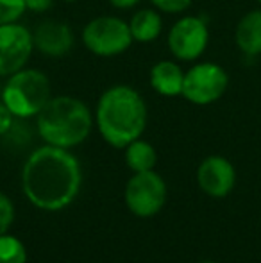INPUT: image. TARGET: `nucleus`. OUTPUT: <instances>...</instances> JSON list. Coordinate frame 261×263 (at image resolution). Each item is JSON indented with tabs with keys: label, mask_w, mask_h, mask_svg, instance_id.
I'll list each match as a JSON object with an SVG mask.
<instances>
[{
	"label": "nucleus",
	"mask_w": 261,
	"mask_h": 263,
	"mask_svg": "<svg viewBox=\"0 0 261 263\" xmlns=\"http://www.w3.org/2000/svg\"><path fill=\"white\" fill-rule=\"evenodd\" d=\"M81 165L68 149L56 145L39 147L27 158L22 170V188L39 210H63L81 190Z\"/></svg>",
	"instance_id": "nucleus-1"
},
{
	"label": "nucleus",
	"mask_w": 261,
	"mask_h": 263,
	"mask_svg": "<svg viewBox=\"0 0 261 263\" xmlns=\"http://www.w3.org/2000/svg\"><path fill=\"white\" fill-rule=\"evenodd\" d=\"M98 131L109 145L126 149L143 135L147 125V106L131 86L116 84L101 95L95 111Z\"/></svg>",
	"instance_id": "nucleus-2"
},
{
	"label": "nucleus",
	"mask_w": 261,
	"mask_h": 263,
	"mask_svg": "<svg viewBox=\"0 0 261 263\" xmlns=\"http://www.w3.org/2000/svg\"><path fill=\"white\" fill-rule=\"evenodd\" d=\"M38 133L49 145L72 149L90 136L93 117L81 99L59 95L50 97L45 107L36 115Z\"/></svg>",
	"instance_id": "nucleus-3"
},
{
	"label": "nucleus",
	"mask_w": 261,
	"mask_h": 263,
	"mask_svg": "<svg viewBox=\"0 0 261 263\" xmlns=\"http://www.w3.org/2000/svg\"><path fill=\"white\" fill-rule=\"evenodd\" d=\"M50 101V81L42 70L22 68L7 77L2 102L18 118L36 117Z\"/></svg>",
	"instance_id": "nucleus-4"
},
{
	"label": "nucleus",
	"mask_w": 261,
	"mask_h": 263,
	"mask_svg": "<svg viewBox=\"0 0 261 263\" xmlns=\"http://www.w3.org/2000/svg\"><path fill=\"white\" fill-rule=\"evenodd\" d=\"M86 49L101 58H111L126 52L134 42L127 22L116 16H97L86 24L83 31Z\"/></svg>",
	"instance_id": "nucleus-5"
},
{
	"label": "nucleus",
	"mask_w": 261,
	"mask_h": 263,
	"mask_svg": "<svg viewBox=\"0 0 261 263\" xmlns=\"http://www.w3.org/2000/svg\"><path fill=\"white\" fill-rule=\"evenodd\" d=\"M229 86V76L216 63H197L185 72L183 97L197 106L216 102Z\"/></svg>",
	"instance_id": "nucleus-6"
},
{
	"label": "nucleus",
	"mask_w": 261,
	"mask_h": 263,
	"mask_svg": "<svg viewBox=\"0 0 261 263\" xmlns=\"http://www.w3.org/2000/svg\"><path fill=\"white\" fill-rule=\"evenodd\" d=\"M167 202V184L154 170L134 172L126 186V204L138 217H152Z\"/></svg>",
	"instance_id": "nucleus-7"
},
{
	"label": "nucleus",
	"mask_w": 261,
	"mask_h": 263,
	"mask_svg": "<svg viewBox=\"0 0 261 263\" xmlns=\"http://www.w3.org/2000/svg\"><path fill=\"white\" fill-rule=\"evenodd\" d=\"M209 43L208 25L198 16H183L168 32V49L179 61H195Z\"/></svg>",
	"instance_id": "nucleus-8"
},
{
	"label": "nucleus",
	"mask_w": 261,
	"mask_h": 263,
	"mask_svg": "<svg viewBox=\"0 0 261 263\" xmlns=\"http://www.w3.org/2000/svg\"><path fill=\"white\" fill-rule=\"evenodd\" d=\"M34 50L32 34L18 22L0 25V77H9L25 68Z\"/></svg>",
	"instance_id": "nucleus-9"
},
{
	"label": "nucleus",
	"mask_w": 261,
	"mask_h": 263,
	"mask_svg": "<svg viewBox=\"0 0 261 263\" xmlns=\"http://www.w3.org/2000/svg\"><path fill=\"white\" fill-rule=\"evenodd\" d=\"M197 181L204 194L215 199H222L234 188L236 172L229 159L222 156H209L198 166Z\"/></svg>",
	"instance_id": "nucleus-10"
},
{
	"label": "nucleus",
	"mask_w": 261,
	"mask_h": 263,
	"mask_svg": "<svg viewBox=\"0 0 261 263\" xmlns=\"http://www.w3.org/2000/svg\"><path fill=\"white\" fill-rule=\"evenodd\" d=\"M32 40H34V49H38L45 55H50V58L65 55L73 47L72 29L57 20L42 22L36 27Z\"/></svg>",
	"instance_id": "nucleus-11"
},
{
	"label": "nucleus",
	"mask_w": 261,
	"mask_h": 263,
	"mask_svg": "<svg viewBox=\"0 0 261 263\" xmlns=\"http://www.w3.org/2000/svg\"><path fill=\"white\" fill-rule=\"evenodd\" d=\"M150 86L165 97H175L183 93V83H185V72L174 61H159L150 68Z\"/></svg>",
	"instance_id": "nucleus-12"
},
{
	"label": "nucleus",
	"mask_w": 261,
	"mask_h": 263,
	"mask_svg": "<svg viewBox=\"0 0 261 263\" xmlns=\"http://www.w3.org/2000/svg\"><path fill=\"white\" fill-rule=\"evenodd\" d=\"M234 42L249 58L261 54V9L249 11L242 16L234 31Z\"/></svg>",
	"instance_id": "nucleus-13"
},
{
	"label": "nucleus",
	"mask_w": 261,
	"mask_h": 263,
	"mask_svg": "<svg viewBox=\"0 0 261 263\" xmlns=\"http://www.w3.org/2000/svg\"><path fill=\"white\" fill-rule=\"evenodd\" d=\"M129 27H131L132 40L142 43H149L154 42L161 34V31H163V20H161L157 11L142 9L132 14Z\"/></svg>",
	"instance_id": "nucleus-14"
},
{
	"label": "nucleus",
	"mask_w": 261,
	"mask_h": 263,
	"mask_svg": "<svg viewBox=\"0 0 261 263\" xmlns=\"http://www.w3.org/2000/svg\"><path fill=\"white\" fill-rule=\"evenodd\" d=\"M126 161L127 166L134 172H147V170H154L157 161L156 149L150 145L149 142L143 140H134L126 147Z\"/></svg>",
	"instance_id": "nucleus-15"
},
{
	"label": "nucleus",
	"mask_w": 261,
	"mask_h": 263,
	"mask_svg": "<svg viewBox=\"0 0 261 263\" xmlns=\"http://www.w3.org/2000/svg\"><path fill=\"white\" fill-rule=\"evenodd\" d=\"M0 263H27V251L18 238L0 236Z\"/></svg>",
	"instance_id": "nucleus-16"
},
{
	"label": "nucleus",
	"mask_w": 261,
	"mask_h": 263,
	"mask_svg": "<svg viewBox=\"0 0 261 263\" xmlns=\"http://www.w3.org/2000/svg\"><path fill=\"white\" fill-rule=\"evenodd\" d=\"M25 9V0H0V25L18 22Z\"/></svg>",
	"instance_id": "nucleus-17"
},
{
	"label": "nucleus",
	"mask_w": 261,
	"mask_h": 263,
	"mask_svg": "<svg viewBox=\"0 0 261 263\" xmlns=\"http://www.w3.org/2000/svg\"><path fill=\"white\" fill-rule=\"evenodd\" d=\"M14 220V206L7 195L0 194V236L6 235Z\"/></svg>",
	"instance_id": "nucleus-18"
},
{
	"label": "nucleus",
	"mask_w": 261,
	"mask_h": 263,
	"mask_svg": "<svg viewBox=\"0 0 261 263\" xmlns=\"http://www.w3.org/2000/svg\"><path fill=\"white\" fill-rule=\"evenodd\" d=\"M156 9L163 11V13H183L192 6V0H150Z\"/></svg>",
	"instance_id": "nucleus-19"
},
{
	"label": "nucleus",
	"mask_w": 261,
	"mask_h": 263,
	"mask_svg": "<svg viewBox=\"0 0 261 263\" xmlns=\"http://www.w3.org/2000/svg\"><path fill=\"white\" fill-rule=\"evenodd\" d=\"M13 117H14V115L9 111V107L4 104L2 101H0V135H4V133H7L11 129V124H13Z\"/></svg>",
	"instance_id": "nucleus-20"
},
{
	"label": "nucleus",
	"mask_w": 261,
	"mask_h": 263,
	"mask_svg": "<svg viewBox=\"0 0 261 263\" xmlns=\"http://www.w3.org/2000/svg\"><path fill=\"white\" fill-rule=\"evenodd\" d=\"M54 0H25V6L27 9L34 11V13H43L52 6Z\"/></svg>",
	"instance_id": "nucleus-21"
},
{
	"label": "nucleus",
	"mask_w": 261,
	"mask_h": 263,
	"mask_svg": "<svg viewBox=\"0 0 261 263\" xmlns=\"http://www.w3.org/2000/svg\"><path fill=\"white\" fill-rule=\"evenodd\" d=\"M138 2L139 0H109V4H111L113 7H116V9H131V7H134Z\"/></svg>",
	"instance_id": "nucleus-22"
},
{
	"label": "nucleus",
	"mask_w": 261,
	"mask_h": 263,
	"mask_svg": "<svg viewBox=\"0 0 261 263\" xmlns=\"http://www.w3.org/2000/svg\"><path fill=\"white\" fill-rule=\"evenodd\" d=\"M63 2H68V4H73V2H79V0H63Z\"/></svg>",
	"instance_id": "nucleus-23"
},
{
	"label": "nucleus",
	"mask_w": 261,
	"mask_h": 263,
	"mask_svg": "<svg viewBox=\"0 0 261 263\" xmlns=\"http://www.w3.org/2000/svg\"><path fill=\"white\" fill-rule=\"evenodd\" d=\"M200 263H215V261H209V260H206V261H200Z\"/></svg>",
	"instance_id": "nucleus-24"
},
{
	"label": "nucleus",
	"mask_w": 261,
	"mask_h": 263,
	"mask_svg": "<svg viewBox=\"0 0 261 263\" xmlns=\"http://www.w3.org/2000/svg\"><path fill=\"white\" fill-rule=\"evenodd\" d=\"M256 2H258V4H261V0H256Z\"/></svg>",
	"instance_id": "nucleus-25"
}]
</instances>
